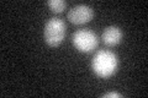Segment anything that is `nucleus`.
Returning a JSON list of instances; mask_svg holds the SVG:
<instances>
[{
    "label": "nucleus",
    "instance_id": "f257e3e1",
    "mask_svg": "<svg viewBox=\"0 0 148 98\" xmlns=\"http://www.w3.org/2000/svg\"><path fill=\"white\" fill-rule=\"evenodd\" d=\"M119 66L116 54L110 50H99L91 60V69L100 77H110L114 75Z\"/></svg>",
    "mask_w": 148,
    "mask_h": 98
},
{
    "label": "nucleus",
    "instance_id": "f03ea898",
    "mask_svg": "<svg viewBox=\"0 0 148 98\" xmlns=\"http://www.w3.org/2000/svg\"><path fill=\"white\" fill-rule=\"evenodd\" d=\"M66 36V23L59 17H51L46 22L43 37L51 47H58Z\"/></svg>",
    "mask_w": 148,
    "mask_h": 98
},
{
    "label": "nucleus",
    "instance_id": "7ed1b4c3",
    "mask_svg": "<svg viewBox=\"0 0 148 98\" xmlns=\"http://www.w3.org/2000/svg\"><path fill=\"white\" fill-rule=\"evenodd\" d=\"M72 42H73V45L82 53L92 52L98 47V43H99L98 36L88 28L78 30L72 36Z\"/></svg>",
    "mask_w": 148,
    "mask_h": 98
},
{
    "label": "nucleus",
    "instance_id": "20e7f679",
    "mask_svg": "<svg viewBox=\"0 0 148 98\" xmlns=\"http://www.w3.org/2000/svg\"><path fill=\"white\" fill-rule=\"evenodd\" d=\"M92 16H94V10L85 4H79L72 7L68 12V20L74 25H84L91 20Z\"/></svg>",
    "mask_w": 148,
    "mask_h": 98
},
{
    "label": "nucleus",
    "instance_id": "39448f33",
    "mask_svg": "<svg viewBox=\"0 0 148 98\" xmlns=\"http://www.w3.org/2000/svg\"><path fill=\"white\" fill-rule=\"evenodd\" d=\"M122 39V31L117 26H109L103 32V41L106 45H116Z\"/></svg>",
    "mask_w": 148,
    "mask_h": 98
},
{
    "label": "nucleus",
    "instance_id": "423d86ee",
    "mask_svg": "<svg viewBox=\"0 0 148 98\" xmlns=\"http://www.w3.org/2000/svg\"><path fill=\"white\" fill-rule=\"evenodd\" d=\"M47 4L53 12H62L67 6V3L63 0H49Z\"/></svg>",
    "mask_w": 148,
    "mask_h": 98
},
{
    "label": "nucleus",
    "instance_id": "0eeeda50",
    "mask_svg": "<svg viewBox=\"0 0 148 98\" xmlns=\"http://www.w3.org/2000/svg\"><path fill=\"white\" fill-rule=\"evenodd\" d=\"M104 98H112V97H121V95L120 93H117V92H109V93H106V95H104L103 96Z\"/></svg>",
    "mask_w": 148,
    "mask_h": 98
}]
</instances>
